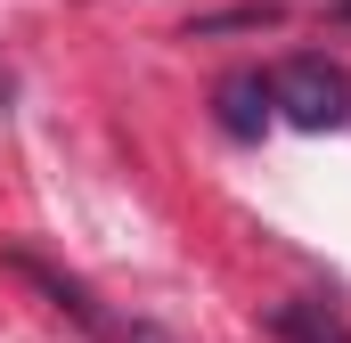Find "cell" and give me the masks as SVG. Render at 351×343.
Instances as JSON below:
<instances>
[{
    "instance_id": "6da1fadb",
    "label": "cell",
    "mask_w": 351,
    "mask_h": 343,
    "mask_svg": "<svg viewBox=\"0 0 351 343\" xmlns=\"http://www.w3.org/2000/svg\"><path fill=\"white\" fill-rule=\"evenodd\" d=\"M269 106L294 123V131H335L351 115V82L335 58H319V49H302V58H286L278 74H269Z\"/></svg>"
},
{
    "instance_id": "7a4b0ae2",
    "label": "cell",
    "mask_w": 351,
    "mask_h": 343,
    "mask_svg": "<svg viewBox=\"0 0 351 343\" xmlns=\"http://www.w3.org/2000/svg\"><path fill=\"white\" fill-rule=\"evenodd\" d=\"M0 261H8V270H16L25 286H41V294H49V311H66V319H74L82 335H98V343H156L147 327H123V319H106V311H98V294H90L82 278H66V270H49L41 254H25V246H8Z\"/></svg>"
},
{
    "instance_id": "3957f363",
    "label": "cell",
    "mask_w": 351,
    "mask_h": 343,
    "mask_svg": "<svg viewBox=\"0 0 351 343\" xmlns=\"http://www.w3.org/2000/svg\"><path fill=\"white\" fill-rule=\"evenodd\" d=\"M213 123L229 131V139H262L269 123H278V106H269V82L245 66V74H221V90H213Z\"/></svg>"
},
{
    "instance_id": "277c9868",
    "label": "cell",
    "mask_w": 351,
    "mask_h": 343,
    "mask_svg": "<svg viewBox=\"0 0 351 343\" xmlns=\"http://www.w3.org/2000/svg\"><path fill=\"white\" fill-rule=\"evenodd\" d=\"M269 335L278 343H351V319L335 303H319V294H294V303L269 311Z\"/></svg>"
},
{
    "instance_id": "5b68a950",
    "label": "cell",
    "mask_w": 351,
    "mask_h": 343,
    "mask_svg": "<svg viewBox=\"0 0 351 343\" xmlns=\"http://www.w3.org/2000/svg\"><path fill=\"white\" fill-rule=\"evenodd\" d=\"M327 16H335V25H351V0H327Z\"/></svg>"
}]
</instances>
